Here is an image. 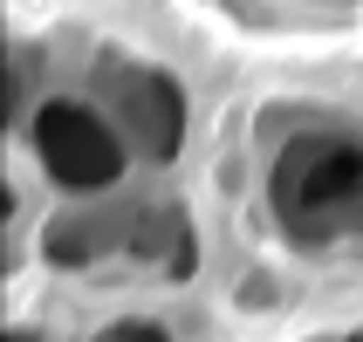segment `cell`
Segmentation results:
<instances>
[{"mask_svg":"<svg viewBox=\"0 0 363 342\" xmlns=\"http://www.w3.org/2000/svg\"><path fill=\"white\" fill-rule=\"evenodd\" d=\"M35 151H41V164H48L62 185H110V178L123 171L117 137H110V130H103L89 110H76V103L41 110V123H35Z\"/></svg>","mask_w":363,"mask_h":342,"instance_id":"2","label":"cell"},{"mask_svg":"<svg viewBox=\"0 0 363 342\" xmlns=\"http://www.w3.org/2000/svg\"><path fill=\"white\" fill-rule=\"evenodd\" d=\"M274 199L295 226H363V144L350 137H315L302 144L295 158L281 164V178H274Z\"/></svg>","mask_w":363,"mask_h":342,"instance_id":"1","label":"cell"}]
</instances>
